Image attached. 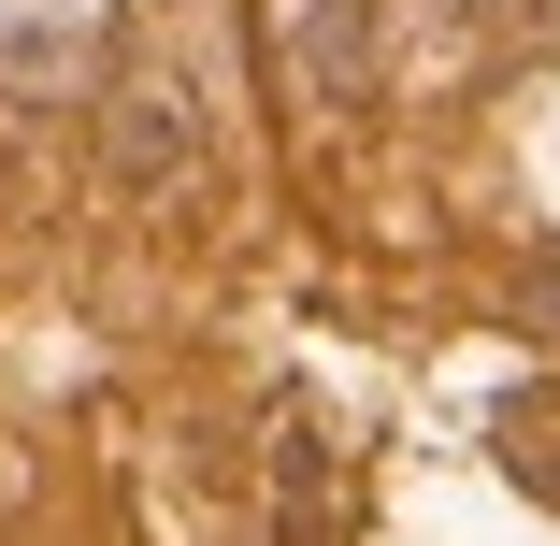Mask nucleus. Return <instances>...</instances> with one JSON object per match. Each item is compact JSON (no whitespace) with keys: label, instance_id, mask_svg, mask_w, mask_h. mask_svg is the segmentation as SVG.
<instances>
[{"label":"nucleus","instance_id":"nucleus-1","mask_svg":"<svg viewBox=\"0 0 560 546\" xmlns=\"http://www.w3.org/2000/svg\"><path fill=\"white\" fill-rule=\"evenodd\" d=\"M101 144H116V187H130V201L187 187V159H201V86H187L173 58H130V72H116V116H101Z\"/></svg>","mask_w":560,"mask_h":546},{"label":"nucleus","instance_id":"nucleus-2","mask_svg":"<svg viewBox=\"0 0 560 546\" xmlns=\"http://www.w3.org/2000/svg\"><path fill=\"white\" fill-rule=\"evenodd\" d=\"M273 58L302 101H360L374 86V0H273Z\"/></svg>","mask_w":560,"mask_h":546}]
</instances>
